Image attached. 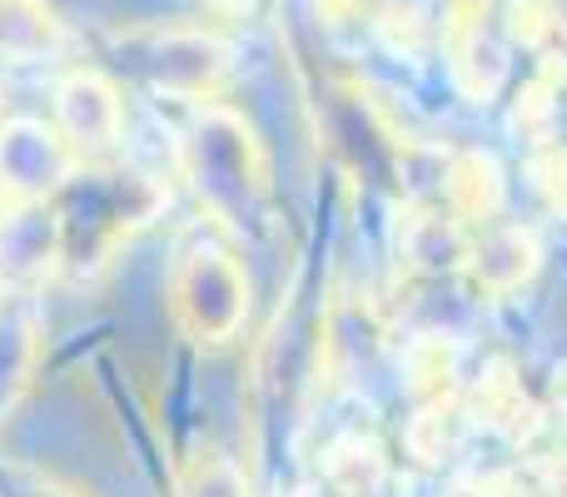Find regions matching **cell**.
<instances>
[{
	"mask_svg": "<svg viewBox=\"0 0 567 497\" xmlns=\"http://www.w3.org/2000/svg\"><path fill=\"white\" fill-rule=\"evenodd\" d=\"M179 313L195 323L205 339H225L239 319V273L225 253H189L175 283Z\"/></svg>",
	"mask_w": 567,
	"mask_h": 497,
	"instance_id": "1",
	"label": "cell"
}]
</instances>
